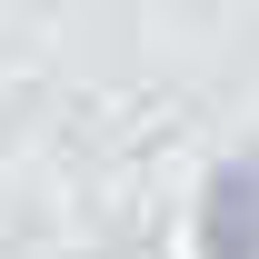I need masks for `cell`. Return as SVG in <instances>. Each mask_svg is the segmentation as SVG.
I'll use <instances>...</instances> for the list:
<instances>
[{
  "instance_id": "obj_1",
  "label": "cell",
  "mask_w": 259,
  "mask_h": 259,
  "mask_svg": "<svg viewBox=\"0 0 259 259\" xmlns=\"http://www.w3.org/2000/svg\"><path fill=\"white\" fill-rule=\"evenodd\" d=\"M199 259H259V160L209 169V190H199Z\"/></svg>"
}]
</instances>
